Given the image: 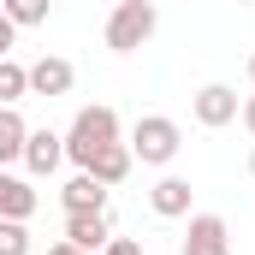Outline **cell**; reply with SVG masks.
Here are the masks:
<instances>
[{"mask_svg": "<svg viewBox=\"0 0 255 255\" xmlns=\"http://www.w3.org/2000/svg\"><path fill=\"white\" fill-rule=\"evenodd\" d=\"M107 142H119V113L113 107H83L71 130H65V160H77V166H89Z\"/></svg>", "mask_w": 255, "mask_h": 255, "instance_id": "cell-1", "label": "cell"}, {"mask_svg": "<svg viewBox=\"0 0 255 255\" xmlns=\"http://www.w3.org/2000/svg\"><path fill=\"white\" fill-rule=\"evenodd\" d=\"M154 0H113V18H107V48L113 54H136L148 36H154Z\"/></svg>", "mask_w": 255, "mask_h": 255, "instance_id": "cell-2", "label": "cell"}, {"mask_svg": "<svg viewBox=\"0 0 255 255\" xmlns=\"http://www.w3.org/2000/svg\"><path fill=\"white\" fill-rule=\"evenodd\" d=\"M178 148H184V136H178V125H172L166 113H148V119H136V130H130V154H136L142 166H166Z\"/></svg>", "mask_w": 255, "mask_h": 255, "instance_id": "cell-3", "label": "cell"}, {"mask_svg": "<svg viewBox=\"0 0 255 255\" xmlns=\"http://www.w3.org/2000/svg\"><path fill=\"white\" fill-rule=\"evenodd\" d=\"M184 255H232V232H226V220H220V214H190Z\"/></svg>", "mask_w": 255, "mask_h": 255, "instance_id": "cell-4", "label": "cell"}, {"mask_svg": "<svg viewBox=\"0 0 255 255\" xmlns=\"http://www.w3.org/2000/svg\"><path fill=\"white\" fill-rule=\"evenodd\" d=\"M30 71V95H71V83H77V71H71V60H60V54H42L36 65H24Z\"/></svg>", "mask_w": 255, "mask_h": 255, "instance_id": "cell-5", "label": "cell"}, {"mask_svg": "<svg viewBox=\"0 0 255 255\" xmlns=\"http://www.w3.org/2000/svg\"><path fill=\"white\" fill-rule=\"evenodd\" d=\"M190 107H196L202 125H232V119H238V89H232V83H202Z\"/></svg>", "mask_w": 255, "mask_h": 255, "instance_id": "cell-6", "label": "cell"}, {"mask_svg": "<svg viewBox=\"0 0 255 255\" xmlns=\"http://www.w3.org/2000/svg\"><path fill=\"white\" fill-rule=\"evenodd\" d=\"M60 160H65V136L60 130H30V136H24V166H30L36 178H48Z\"/></svg>", "mask_w": 255, "mask_h": 255, "instance_id": "cell-7", "label": "cell"}, {"mask_svg": "<svg viewBox=\"0 0 255 255\" xmlns=\"http://www.w3.org/2000/svg\"><path fill=\"white\" fill-rule=\"evenodd\" d=\"M60 202H65V214H107V184L95 172H77L60 190Z\"/></svg>", "mask_w": 255, "mask_h": 255, "instance_id": "cell-8", "label": "cell"}, {"mask_svg": "<svg viewBox=\"0 0 255 255\" xmlns=\"http://www.w3.org/2000/svg\"><path fill=\"white\" fill-rule=\"evenodd\" d=\"M107 238H113V220H107V214H65V244L101 255V244H107Z\"/></svg>", "mask_w": 255, "mask_h": 255, "instance_id": "cell-9", "label": "cell"}, {"mask_svg": "<svg viewBox=\"0 0 255 255\" xmlns=\"http://www.w3.org/2000/svg\"><path fill=\"white\" fill-rule=\"evenodd\" d=\"M130 160H136V154H130V142H107V148H101L83 172H95V178L113 190V184H125V178H130Z\"/></svg>", "mask_w": 255, "mask_h": 255, "instance_id": "cell-10", "label": "cell"}, {"mask_svg": "<svg viewBox=\"0 0 255 255\" xmlns=\"http://www.w3.org/2000/svg\"><path fill=\"white\" fill-rule=\"evenodd\" d=\"M190 178H160L154 190H148V208L160 214V220H178V214H190Z\"/></svg>", "mask_w": 255, "mask_h": 255, "instance_id": "cell-11", "label": "cell"}, {"mask_svg": "<svg viewBox=\"0 0 255 255\" xmlns=\"http://www.w3.org/2000/svg\"><path fill=\"white\" fill-rule=\"evenodd\" d=\"M30 214H36V190L0 166V220H30Z\"/></svg>", "mask_w": 255, "mask_h": 255, "instance_id": "cell-12", "label": "cell"}, {"mask_svg": "<svg viewBox=\"0 0 255 255\" xmlns=\"http://www.w3.org/2000/svg\"><path fill=\"white\" fill-rule=\"evenodd\" d=\"M24 136H30V125L18 119V107H0V166L24 160Z\"/></svg>", "mask_w": 255, "mask_h": 255, "instance_id": "cell-13", "label": "cell"}, {"mask_svg": "<svg viewBox=\"0 0 255 255\" xmlns=\"http://www.w3.org/2000/svg\"><path fill=\"white\" fill-rule=\"evenodd\" d=\"M24 95H30V71L6 54V60H0V107H12V101H24Z\"/></svg>", "mask_w": 255, "mask_h": 255, "instance_id": "cell-14", "label": "cell"}, {"mask_svg": "<svg viewBox=\"0 0 255 255\" xmlns=\"http://www.w3.org/2000/svg\"><path fill=\"white\" fill-rule=\"evenodd\" d=\"M48 6H54V0H0V12H6L18 30H36V24H48Z\"/></svg>", "mask_w": 255, "mask_h": 255, "instance_id": "cell-15", "label": "cell"}, {"mask_svg": "<svg viewBox=\"0 0 255 255\" xmlns=\"http://www.w3.org/2000/svg\"><path fill=\"white\" fill-rule=\"evenodd\" d=\"M0 255H30V232H24V220H0Z\"/></svg>", "mask_w": 255, "mask_h": 255, "instance_id": "cell-16", "label": "cell"}, {"mask_svg": "<svg viewBox=\"0 0 255 255\" xmlns=\"http://www.w3.org/2000/svg\"><path fill=\"white\" fill-rule=\"evenodd\" d=\"M101 255H142V244H136V238H107Z\"/></svg>", "mask_w": 255, "mask_h": 255, "instance_id": "cell-17", "label": "cell"}, {"mask_svg": "<svg viewBox=\"0 0 255 255\" xmlns=\"http://www.w3.org/2000/svg\"><path fill=\"white\" fill-rule=\"evenodd\" d=\"M12 36H18V24H12V18H6V12H0V60H6V54H12Z\"/></svg>", "mask_w": 255, "mask_h": 255, "instance_id": "cell-18", "label": "cell"}, {"mask_svg": "<svg viewBox=\"0 0 255 255\" xmlns=\"http://www.w3.org/2000/svg\"><path fill=\"white\" fill-rule=\"evenodd\" d=\"M238 113H244V125L255 130V95H250V101H244V107H238Z\"/></svg>", "mask_w": 255, "mask_h": 255, "instance_id": "cell-19", "label": "cell"}, {"mask_svg": "<svg viewBox=\"0 0 255 255\" xmlns=\"http://www.w3.org/2000/svg\"><path fill=\"white\" fill-rule=\"evenodd\" d=\"M48 255H89V250H77V244H54Z\"/></svg>", "mask_w": 255, "mask_h": 255, "instance_id": "cell-20", "label": "cell"}, {"mask_svg": "<svg viewBox=\"0 0 255 255\" xmlns=\"http://www.w3.org/2000/svg\"><path fill=\"white\" fill-rule=\"evenodd\" d=\"M250 178H255V154H250Z\"/></svg>", "mask_w": 255, "mask_h": 255, "instance_id": "cell-21", "label": "cell"}, {"mask_svg": "<svg viewBox=\"0 0 255 255\" xmlns=\"http://www.w3.org/2000/svg\"><path fill=\"white\" fill-rule=\"evenodd\" d=\"M250 83H255V60H250Z\"/></svg>", "mask_w": 255, "mask_h": 255, "instance_id": "cell-22", "label": "cell"}, {"mask_svg": "<svg viewBox=\"0 0 255 255\" xmlns=\"http://www.w3.org/2000/svg\"><path fill=\"white\" fill-rule=\"evenodd\" d=\"M238 6H244V0H238Z\"/></svg>", "mask_w": 255, "mask_h": 255, "instance_id": "cell-23", "label": "cell"}]
</instances>
